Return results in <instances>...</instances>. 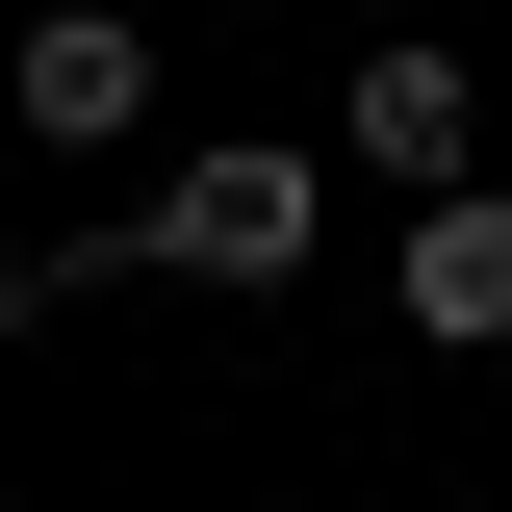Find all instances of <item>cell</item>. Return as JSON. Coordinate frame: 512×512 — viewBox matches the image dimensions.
<instances>
[{
	"instance_id": "4",
	"label": "cell",
	"mask_w": 512,
	"mask_h": 512,
	"mask_svg": "<svg viewBox=\"0 0 512 512\" xmlns=\"http://www.w3.org/2000/svg\"><path fill=\"white\" fill-rule=\"evenodd\" d=\"M410 333H461V359L512 333V205H436L410 231Z\"/></svg>"
},
{
	"instance_id": "5",
	"label": "cell",
	"mask_w": 512,
	"mask_h": 512,
	"mask_svg": "<svg viewBox=\"0 0 512 512\" xmlns=\"http://www.w3.org/2000/svg\"><path fill=\"white\" fill-rule=\"evenodd\" d=\"M26 308H52V256H0V333H26Z\"/></svg>"
},
{
	"instance_id": "2",
	"label": "cell",
	"mask_w": 512,
	"mask_h": 512,
	"mask_svg": "<svg viewBox=\"0 0 512 512\" xmlns=\"http://www.w3.org/2000/svg\"><path fill=\"white\" fill-rule=\"evenodd\" d=\"M0 103L52 128V154H103V128H128V103H154V52H128L103 0H77V26H26V52H0Z\"/></svg>"
},
{
	"instance_id": "3",
	"label": "cell",
	"mask_w": 512,
	"mask_h": 512,
	"mask_svg": "<svg viewBox=\"0 0 512 512\" xmlns=\"http://www.w3.org/2000/svg\"><path fill=\"white\" fill-rule=\"evenodd\" d=\"M461 128H487V77H461V52H359V154H384L410 205H461Z\"/></svg>"
},
{
	"instance_id": "1",
	"label": "cell",
	"mask_w": 512,
	"mask_h": 512,
	"mask_svg": "<svg viewBox=\"0 0 512 512\" xmlns=\"http://www.w3.org/2000/svg\"><path fill=\"white\" fill-rule=\"evenodd\" d=\"M308 231H333L308 154H180V205H154V256H180V282H308Z\"/></svg>"
}]
</instances>
